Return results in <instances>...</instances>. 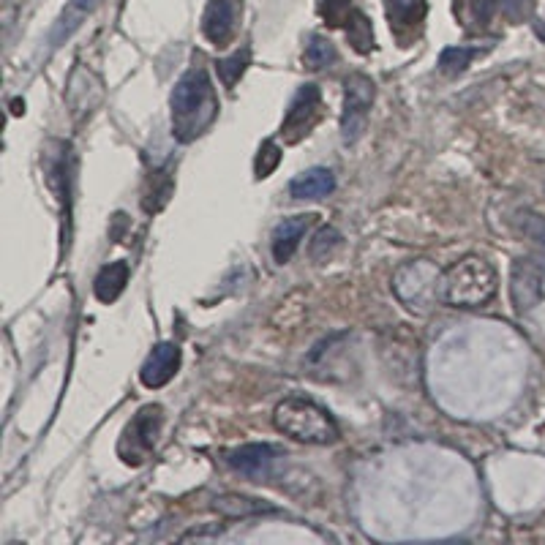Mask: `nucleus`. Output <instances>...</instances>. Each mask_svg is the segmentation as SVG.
<instances>
[{"mask_svg":"<svg viewBox=\"0 0 545 545\" xmlns=\"http://www.w3.org/2000/svg\"><path fill=\"white\" fill-rule=\"evenodd\" d=\"M172 134L178 142H194L216 123L218 118V96L210 74L202 66H194L178 80L172 96Z\"/></svg>","mask_w":545,"mask_h":545,"instance_id":"nucleus-1","label":"nucleus"},{"mask_svg":"<svg viewBox=\"0 0 545 545\" xmlns=\"http://www.w3.org/2000/svg\"><path fill=\"white\" fill-rule=\"evenodd\" d=\"M499 289L496 270L483 257H464L442 270L439 300L450 308H480Z\"/></svg>","mask_w":545,"mask_h":545,"instance_id":"nucleus-2","label":"nucleus"},{"mask_svg":"<svg viewBox=\"0 0 545 545\" xmlns=\"http://www.w3.org/2000/svg\"><path fill=\"white\" fill-rule=\"evenodd\" d=\"M273 423L281 434L306 445H333L338 439V426L330 412L300 396L284 398L273 412Z\"/></svg>","mask_w":545,"mask_h":545,"instance_id":"nucleus-3","label":"nucleus"},{"mask_svg":"<svg viewBox=\"0 0 545 545\" xmlns=\"http://www.w3.org/2000/svg\"><path fill=\"white\" fill-rule=\"evenodd\" d=\"M374 99H377L374 80L366 74H349L344 82V107H341V142L347 148L366 134Z\"/></svg>","mask_w":545,"mask_h":545,"instance_id":"nucleus-4","label":"nucleus"},{"mask_svg":"<svg viewBox=\"0 0 545 545\" xmlns=\"http://www.w3.org/2000/svg\"><path fill=\"white\" fill-rule=\"evenodd\" d=\"M161 426H164V409L159 404H148V407L139 409L120 436L118 456L123 458V464H145V458L153 453V447L159 442Z\"/></svg>","mask_w":545,"mask_h":545,"instance_id":"nucleus-5","label":"nucleus"},{"mask_svg":"<svg viewBox=\"0 0 545 545\" xmlns=\"http://www.w3.org/2000/svg\"><path fill=\"white\" fill-rule=\"evenodd\" d=\"M322 120V93L317 85H300L298 93L289 101L287 115L281 123V137L287 145H295L303 137L311 134V129Z\"/></svg>","mask_w":545,"mask_h":545,"instance_id":"nucleus-6","label":"nucleus"},{"mask_svg":"<svg viewBox=\"0 0 545 545\" xmlns=\"http://www.w3.org/2000/svg\"><path fill=\"white\" fill-rule=\"evenodd\" d=\"M510 298L518 311H532L545 298V270L532 259H516L510 273Z\"/></svg>","mask_w":545,"mask_h":545,"instance_id":"nucleus-7","label":"nucleus"},{"mask_svg":"<svg viewBox=\"0 0 545 545\" xmlns=\"http://www.w3.org/2000/svg\"><path fill=\"white\" fill-rule=\"evenodd\" d=\"M180 347L172 341H164L159 347H153L148 360L139 368V382L148 390H159V387L169 385L180 368Z\"/></svg>","mask_w":545,"mask_h":545,"instance_id":"nucleus-8","label":"nucleus"},{"mask_svg":"<svg viewBox=\"0 0 545 545\" xmlns=\"http://www.w3.org/2000/svg\"><path fill=\"white\" fill-rule=\"evenodd\" d=\"M240 0H208L202 33L213 47H227L238 28Z\"/></svg>","mask_w":545,"mask_h":545,"instance_id":"nucleus-9","label":"nucleus"},{"mask_svg":"<svg viewBox=\"0 0 545 545\" xmlns=\"http://www.w3.org/2000/svg\"><path fill=\"white\" fill-rule=\"evenodd\" d=\"M314 218L317 216H311V213L284 218V221L273 229L270 248H273V259H276L278 265H287L289 259L295 257L300 240H303V235H306V229L314 224Z\"/></svg>","mask_w":545,"mask_h":545,"instance_id":"nucleus-10","label":"nucleus"},{"mask_svg":"<svg viewBox=\"0 0 545 545\" xmlns=\"http://www.w3.org/2000/svg\"><path fill=\"white\" fill-rule=\"evenodd\" d=\"M387 22L390 30L401 41H409L415 36V30L426 20V0H385Z\"/></svg>","mask_w":545,"mask_h":545,"instance_id":"nucleus-11","label":"nucleus"},{"mask_svg":"<svg viewBox=\"0 0 545 545\" xmlns=\"http://www.w3.org/2000/svg\"><path fill=\"white\" fill-rule=\"evenodd\" d=\"M273 461H276V447L265 445V442H251V445H243L227 453V464L246 477L268 475Z\"/></svg>","mask_w":545,"mask_h":545,"instance_id":"nucleus-12","label":"nucleus"},{"mask_svg":"<svg viewBox=\"0 0 545 545\" xmlns=\"http://www.w3.org/2000/svg\"><path fill=\"white\" fill-rule=\"evenodd\" d=\"M333 189H336V178L325 167L306 169L289 183V194L295 199H322L327 194H333Z\"/></svg>","mask_w":545,"mask_h":545,"instance_id":"nucleus-13","label":"nucleus"},{"mask_svg":"<svg viewBox=\"0 0 545 545\" xmlns=\"http://www.w3.org/2000/svg\"><path fill=\"white\" fill-rule=\"evenodd\" d=\"M129 284V265L126 262H109L99 270V276L93 281V292L101 303H115L123 295V289Z\"/></svg>","mask_w":545,"mask_h":545,"instance_id":"nucleus-14","label":"nucleus"},{"mask_svg":"<svg viewBox=\"0 0 545 545\" xmlns=\"http://www.w3.org/2000/svg\"><path fill=\"white\" fill-rule=\"evenodd\" d=\"M499 0H453V14L466 30H486Z\"/></svg>","mask_w":545,"mask_h":545,"instance_id":"nucleus-15","label":"nucleus"},{"mask_svg":"<svg viewBox=\"0 0 545 545\" xmlns=\"http://www.w3.org/2000/svg\"><path fill=\"white\" fill-rule=\"evenodd\" d=\"M213 510L224 518H251L259 516V513H273L276 507L262 502V499H251V496L224 494L213 499Z\"/></svg>","mask_w":545,"mask_h":545,"instance_id":"nucleus-16","label":"nucleus"},{"mask_svg":"<svg viewBox=\"0 0 545 545\" xmlns=\"http://www.w3.org/2000/svg\"><path fill=\"white\" fill-rule=\"evenodd\" d=\"M344 25H347V39L352 44V50L360 52V55H368V52L374 50V28H371V20L363 11H349Z\"/></svg>","mask_w":545,"mask_h":545,"instance_id":"nucleus-17","label":"nucleus"},{"mask_svg":"<svg viewBox=\"0 0 545 545\" xmlns=\"http://www.w3.org/2000/svg\"><path fill=\"white\" fill-rule=\"evenodd\" d=\"M338 60L336 44L325 36H311L306 47V55H303V63H306L311 71H322L327 66H333Z\"/></svg>","mask_w":545,"mask_h":545,"instance_id":"nucleus-18","label":"nucleus"},{"mask_svg":"<svg viewBox=\"0 0 545 545\" xmlns=\"http://www.w3.org/2000/svg\"><path fill=\"white\" fill-rule=\"evenodd\" d=\"M477 55H480V47H445L439 55V71L447 77H458L469 69V63Z\"/></svg>","mask_w":545,"mask_h":545,"instance_id":"nucleus-19","label":"nucleus"},{"mask_svg":"<svg viewBox=\"0 0 545 545\" xmlns=\"http://www.w3.org/2000/svg\"><path fill=\"white\" fill-rule=\"evenodd\" d=\"M251 66V50L248 47H243V50H238L232 58H224L218 60V80H221V85L224 88H235L240 82V77L246 74V69Z\"/></svg>","mask_w":545,"mask_h":545,"instance_id":"nucleus-20","label":"nucleus"},{"mask_svg":"<svg viewBox=\"0 0 545 545\" xmlns=\"http://www.w3.org/2000/svg\"><path fill=\"white\" fill-rule=\"evenodd\" d=\"M281 159H284V150L278 148L276 139H265L259 145L257 159H254V175H257V180L270 178L278 169V164H281Z\"/></svg>","mask_w":545,"mask_h":545,"instance_id":"nucleus-21","label":"nucleus"},{"mask_svg":"<svg viewBox=\"0 0 545 545\" xmlns=\"http://www.w3.org/2000/svg\"><path fill=\"white\" fill-rule=\"evenodd\" d=\"M317 11L330 28H338V25L347 22L349 11H352V0H319Z\"/></svg>","mask_w":545,"mask_h":545,"instance_id":"nucleus-22","label":"nucleus"},{"mask_svg":"<svg viewBox=\"0 0 545 545\" xmlns=\"http://www.w3.org/2000/svg\"><path fill=\"white\" fill-rule=\"evenodd\" d=\"M341 246V232L333 227H322L311 240V257L314 259H325L330 257L336 248Z\"/></svg>","mask_w":545,"mask_h":545,"instance_id":"nucleus-23","label":"nucleus"},{"mask_svg":"<svg viewBox=\"0 0 545 545\" xmlns=\"http://www.w3.org/2000/svg\"><path fill=\"white\" fill-rule=\"evenodd\" d=\"M537 0H499V9L510 22H526L535 14Z\"/></svg>","mask_w":545,"mask_h":545,"instance_id":"nucleus-24","label":"nucleus"},{"mask_svg":"<svg viewBox=\"0 0 545 545\" xmlns=\"http://www.w3.org/2000/svg\"><path fill=\"white\" fill-rule=\"evenodd\" d=\"M518 224H521V229H524V235L529 240H535L537 246L545 251V221L540 216H535V213H521L518 216Z\"/></svg>","mask_w":545,"mask_h":545,"instance_id":"nucleus-25","label":"nucleus"},{"mask_svg":"<svg viewBox=\"0 0 545 545\" xmlns=\"http://www.w3.org/2000/svg\"><path fill=\"white\" fill-rule=\"evenodd\" d=\"M535 33H537V39L545 41V17H543V20L535 22Z\"/></svg>","mask_w":545,"mask_h":545,"instance_id":"nucleus-26","label":"nucleus"}]
</instances>
